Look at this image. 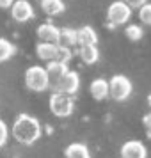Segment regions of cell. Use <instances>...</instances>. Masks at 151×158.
<instances>
[{"label":"cell","instance_id":"cell-26","mask_svg":"<svg viewBox=\"0 0 151 158\" xmlns=\"http://www.w3.org/2000/svg\"><path fill=\"white\" fill-rule=\"evenodd\" d=\"M148 107L151 108V94H148Z\"/></svg>","mask_w":151,"mask_h":158},{"label":"cell","instance_id":"cell-19","mask_svg":"<svg viewBox=\"0 0 151 158\" xmlns=\"http://www.w3.org/2000/svg\"><path fill=\"white\" fill-rule=\"evenodd\" d=\"M142 27L141 25H137V23H132V25H128L126 29H124V36L128 37L130 41H139V39H142Z\"/></svg>","mask_w":151,"mask_h":158},{"label":"cell","instance_id":"cell-13","mask_svg":"<svg viewBox=\"0 0 151 158\" xmlns=\"http://www.w3.org/2000/svg\"><path fill=\"white\" fill-rule=\"evenodd\" d=\"M57 46L59 44H52V43H37L36 46V53L37 57L44 60V62H50V60H55L57 57Z\"/></svg>","mask_w":151,"mask_h":158},{"label":"cell","instance_id":"cell-5","mask_svg":"<svg viewBox=\"0 0 151 158\" xmlns=\"http://www.w3.org/2000/svg\"><path fill=\"white\" fill-rule=\"evenodd\" d=\"M132 18V9L123 2V0H115L112 2L107 9V22L112 25V27H117V25H124V23L130 22Z\"/></svg>","mask_w":151,"mask_h":158},{"label":"cell","instance_id":"cell-1","mask_svg":"<svg viewBox=\"0 0 151 158\" xmlns=\"http://www.w3.org/2000/svg\"><path fill=\"white\" fill-rule=\"evenodd\" d=\"M11 135L15 137L20 144L30 146L34 144L41 137V124L36 117H32L29 114H20L13 123L11 128Z\"/></svg>","mask_w":151,"mask_h":158},{"label":"cell","instance_id":"cell-12","mask_svg":"<svg viewBox=\"0 0 151 158\" xmlns=\"http://www.w3.org/2000/svg\"><path fill=\"white\" fill-rule=\"evenodd\" d=\"M98 43V34H96V30L93 27H80L77 30V44L80 46H89V44H96Z\"/></svg>","mask_w":151,"mask_h":158},{"label":"cell","instance_id":"cell-14","mask_svg":"<svg viewBox=\"0 0 151 158\" xmlns=\"http://www.w3.org/2000/svg\"><path fill=\"white\" fill-rule=\"evenodd\" d=\"M64 156L66 158H91V153H89V148L86 144L73 142L64 149Z\"/></svg>","mask_w":151,"mask_h":158},{"label":"cell","instance_id":"cell-23","mask_svg":"<svg viewBox=\"0 0 151 158\" xmlns=\"http://www.w3.org/2000/svg\"><path fill=\"white\" fill-rule=\"evenodd\" d=\"M123 2H124L130 9H139L141 6H144L148 0H123Z\"/></svg>","mask_w":151,"mask_h":158},{"label":"cell","instance_id":"cell-7","mask_svg":"<svg viewBox=\"0 0 151 158\" xmlns=\"http://www.w3.org/2000/svg\"><path fill=\"white\" fill-rule=\"evenodd\" d=\"M11 16L18 23H25L34 18V7L29 0H15V4L11 6Z\"/></svg>","mask_w":151,"mask_h":158},{"label":"cell","instance_id":"cell-24","mask_svg":"<svg viewBox=\"0 0 151 158\" xmlns=\"http://www.w3.org/2000/svg\"><path fill=\"white\" fill-rule=\"evenodd\" d=\"M142 124H144V128H146V135L151 139V114H146L142 117Z\"/></svg>","mask_w":151,"mask_h":158},{"label":"cell","instance_id":"cell-18","mask_svg":"<svg viewBox=\"0 0 151 158\" xmlns=\"http://www.w3.org/2000/svg\"><path fill=\"white\" fill-rule=\"evenodd\" d=\"M15 44L11 43V41H7V39H4V37H0V62H6V60H9V59L15 55Z\"/></svg>","mask_w":151,"mask_h":158},{"label":"cell","instance_id":"cell-10","mask_svg":"<svg viewBox=\"0 0 151 158\" xmlns=\"http://www.w3.org/2000/svg\"><path fill=\"white\" fill-rule=\"evenodd\" d=\"M44 69H46L48 80H50V85H55L59 80L64 77V73L68 71V64H64V62H59V60H50V62H48V66H46Z\"/></svg>","mask_w":151,"mask_h":158},{"label":"cell","instance_id":"cell-20","mask_svg":"<svg viewBox=\"0 0 151 158\" xmlns=\"http://www.w3.org/2000/svg\"><path fill=\"white\" fill-rule=\"evenodd\" d=\"M71 57H73L71 48H66V46H61V44H59V46H57V57H55V60H59V62H64V64H68Z\"/></svg>","mask_w":151,"mask_h":158},{"label":"cell","instance_id":"cell-4","mask_svg":"<svg viewBox=\"0 0 151 158\" xmlns=\"http://www.w3.org/2000/svg\"><path fill=\"white\" fill-rule=\"evenodd\" d=\"M73 108H75V101H73V96H69V94L55 91L50 96V110L53 115L68 117L73 114Z\"/></svg>","mask_w":151,"mask_h":158},{"label":"cell","instance_id":"cell-9","mask_svg":"<svg viewBox=\"0 0 151 158\" xmlns=\"http://www.w3.org/2000/svg\"><path fill=\"white\" fill-rule=\"evenodd\" d=\"M59 36H61V29H57L52 23H43L37 27V37L39 43H52L59 44Z\"/></svg>","mask_w":151,"mask_h":158},{"label":"cell","instance_id":"cell-15","mask_svg":"<svg viewBox=\"0 0 151 158\" xmlns=\"http://www.w3.org/2000/svg\"><path fill=\"white\" fill-rule=\"evenodd\" d=\"M78 55L82 59V62L86 64H96L98 59H100V50L96 44H89V46H80Z\"/></svg>","mask_w":151,"mask_h":158},{"label":"cell","instance_id":"cell-6","mask_svg":"<svg viewBox=\"0 0 151 158\" xmlns=\"http://www.w3.org/2000/svg\"><path fill=\"white\" fill-rule=\"evenodd\" d=\"M53 89L59 91V93H64V94L73 96V94L80 89V77H78V73H77V71H69V69H68V71L64 73V77H62V78L53 85Z\"/></svg>","mask_w":151,"mask_h":158},{"label":"cell","instance_id":"cell-17","mask_svg":"<svg viewBox=\"0 0 151 158\" xmlns=\"http://www.w3.org/2000/svg\"><path fill=\"white\" fill-rule=\"evenodd\" d=\"M59 44L66 46V48H73L77 44V30L75 29H61Z\"/></svg>","mask_w":151,"mask_h":158},{"label":"cell","instance_id":"cell-21","mask_svg":"<svg viewBox=\"0 0 151 158\" xmlns=\"http://www.w3.org/2000/svg\"><path fill=\"white\" fill-rule=\"evenodd\" d=\"M139 20L146 25H151V4H144L139 7Z\"/></svg>","mask_w":151,"mask_h":158},{"label":"cell","instance_id":"cell-8","mask_svg":"<svg viewBox=\"0 0 151 158\" xmlns=\"http://www.w3.org/2000/svg\"><path fill=\"white\" fill-rule=\"evenodd\" d=\"M148 149L141 140H128L121 146V158H146Z\"/></svg>","mask_w":151,"mask_h":158},{"label":"cell","instance_id":"cell-3","mask_svg":"<svg viewBox=\"0 0 151 158\" xmlns=\"http://www.w3.org/2000/svg\"><path fill=\"white\" fill-rule=\"evenodd\" d=\"M132 91H133L132 80L124 75H114L108 80V96L115 101H124L126 98H130Z\"/></svg>","mask_w":151,"mask_h":158},{"label":"cell","instance_id":"cell-2","mask_svg":"<svg viewBox=\"0 0 151 158\" xmlns=\"http://www.w3.org/2000/svg\"><path fill=\"white\" fill-rule=\"evenodd\" d=\"M25 85L34 93H43L50 87V80L43 66H30L25 71Z\"/></svg>","mask_w":151,"mask_h":158},{"label":"cell","instance_id":"cell-22","mask_svg":"<svg viewBox=\"0 0 151 158\" xmlns=\"http://www.w3.org/2000/svg\"><path fill=\"white\" fill-rule=\"evenodd\" d=\"M7 137H9L7 124L0 119V148H4V146H6V142H7Z\"/></svg>","mask_w":151,"mask_h":158},{"label":"cell","instance_id":"cell-25","mask_svg":"<svg viewBox=\"0 0 151 158\" xmlns=\"http://www.w3.org/2000/svg\"><path fill=\"white\" fill-rule=\"evenodd\" d=\"M15 4V0H0V9H9Z\"/></svg>","mask_w":151,"mask_h":158},{"label":"cell","instance_id":"cell-16","mask_svg":"<svg viewBox=\"0 0 151 158\" xmlns=\"http://www.w3.org/2000/svg\"><path fill=\"white\" fill-rule=\"evenodd\" d=\"M39 4H41L43 13L48 16H57L66 9L62 0H39Z\"/></svg>","mask_w":151,"mask_h":158},{"label":"cell","instance_id":"cell-11","mask_svg":"<svg viewBox=\"0 0 151 158\" xmlns=\"http://www.w3.org/2000/svg\"><path fill=\"white\" fill-rule=\"evenodd\" d=\"M89 93L96 101H103L105 98H108V80L105 78L93 80L91 85H89Z\"/></svg>","mask_w":151,"mask_h":158}]
</instances>
